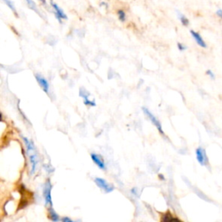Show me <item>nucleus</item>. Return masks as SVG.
Masks as SVG:
<instances>
[{
  "label": "nucleus",
  "mask_w": 222,
  "mask_h": 222,
  "mask_svg": "<svg viewBox=\"0 0 222 222\" xmlns=\"http://www.w3.org/2000/svg\"><path fill=\"white\" fill-rule=\"evenodd\" d=\"M5 3V5H6L7 6L10 7V9L13 11L14 13L16 14V16H18V13H17V11H16V8L14 6V4L13 2H11V0H3Z\"/></svg>",
  "instance_id": "obj_15"
},
{
  "label": "nucleus",
  "mask_w": 222,
  "mask_h": 222,
  "mask_svg": "<svg viewBox=\"0 0 222 222\" xmlns=\"http://www.w3.org/2000/svg\"><path fill=\"white\" fill-rule=\"evenodd\" d=\"M35 77L37 79V81H38V83L40 87L42 88V90L48 94L49 93V90H50V83L47 81V79L44 78L43 76H41L39 74H36Z\"/></svg>",
  "instance_id": "obj_6"
},
{
  "label": "nucleus",
  "mask_w": 222,
  "mask_h": 222,
  "mask_svg": "<svg viewBox=\"0 0 222 222\" xmlns=\"http://www.w3.org/2000/svg\"><path fill=\"white\" fill-rule=\"evenodd\" d=\"M80 96L83 98V103L85 105H87V106H92V107H95L96 106V103L94 101L89 100V93L85 91L84 90H83V89H81V90H80Z\"/></svg>",
  "instance_id": "obj_10"
},
{
  "label": "nucleus",
  "mask_w": 222,
  "mask_h": 222,
  "mask_svg": "<svg viewBox=\"0 0 222 222\" xmlns=\"http://www.w3.org/2000/svg\"><path fill=\"white\" fill-rule=\"evenodd\" d=\"M216 14L220 17V18H222V10L220 9H219V10H217V11H216Z\"/></svg>",
  "instance_id": "obj_20"
},
{
  "label": "nucleus",
  "mask_w": 222,
  "mask_h": 222,
  "mask_svg": "<svg viewBox=\"0 0 222 222\" xmlns=\"http://www.w3.org/2000/svg\"><path fill=\"white\" fill-rule=\"evenodd\" d=\"M177 46H178V49L180 50V51H185L186 49H187V47L186 46L184 45V44H181V43H179L178 44H177Z\"/></svg>",
  "instance_id": "obj_18"
},
{
  "label": "nucleus",
  "mask_w": 222,
  "mask_h": 222,
  "mask_svg": "<svg viewBox=\"0 0 222 222\" xmlns=\"http://www.w3.org/2000/svg\"><path fill=\"white\" fill-rule=\"evenodd\" d=\"M196 159L198 161V162L201 164L203 167H207L209 165L208 157L207 155L206 150L203 149L202 147H199L197 148L195 150Z\"/></svg>",
  "instance_id": "obj_3"
},
{
  "label": "nucleus",
  "mask_w": 222,
  "mask_h": 222,
  "mask_svg": "<svg viewBox=\"0 0 222 222\" xmlns=\"http://www.w3.org/2000/svg\"><path fill=\"white\" fill-rule=\"evenodd\" d=\"M22 138H23V141L25 144L27 154H28V156H29V159H30V162H31V174L33 175L36 172L37 168H38L39 159H38V154H37V151H36L33 142L30 141L28 138L24 137V136H22Z\"/></svg>",
  "instance_id": "obj_1"
},
{
  "label": "nucleus",
  "mask_w": 222,
  "mask_h": 222,
  "mask_svg": "<svg viewBox=\"0 0 222 222\" xmlns=\"http://www.w3.org/2000/svg\"><path fill=\"white\" fill-rule=\"evenodd\" d=\"M171 220H179V219L176 217H174L169 213L165 214L162 218V221H171Z\"/></svg>",
  "instance_id": "obj_13"
},
{
  "label": "nucleus",
  "mask_w": 222,
  "mask_h": 222,
  "mask_svg": "<svg viewBox=\"0 0 222 222\" xmlns=\"http://www.w3.org/2000/svg\"><path fill=\"white\" fill-rule=\"evenodd\" d=\"M190 33H191L192 37L194 38V39L195 40V42L197 43L198 45L201 46V48H207V44L205 43V41L203 40L201 36L199 33L196 32L194 31H190Z\"/></svg>",
  "instance_id": "obj_9"
},
{
  "label": "nucleus",
  "mask_w": 222,
  "mask_h": 222,
  "mask_svg": "<svg viewBox=\"0 0 222 222\" xmlns=\"http://www.w3.org/2000/svg\"><path fill=\"white\" fill-rule=\"evenodd\" d=\"M27 2V5H28V6L30 7L31 10H33L35 12H37V13L38 14L41 16V13L39 12V10H38V8L37 6V5L35 4V2L33 1V0H26Z\"/></svg>",
  "instance_id": "obj_12"
},
{
  "label": "nucleus",
  "mask_w": 222,
  "mask_h": 222,
  "mask_svg": "<svg viewBox=\"0 0 222 222\" xmlns=\"http://www.w3.org/2000/svg\"><path fill=\"white\" fill-rule=\"evenodd\" d=\"M61 220L64 222H72L73 221L71 219H70L69 217H64V218H62V219H61Z\"/></svg>",
  "instance_id": "obj_19"
},
{
  "label": "nucleus",
  "mask_w": 222,
  "mask_h": 222,
  "mask_svg": "<svg viewBox=\"0 0 222 222\" xmlns=\"http://www.w3.org/2000/svg\"><path fill=\"white\" fill-rule=\"evenodd\" d=\"M118 18L122 22H124L126 20V14L123 11H122V10L118 11Z\"/></svg>",
  "instance_id": "obj_16"
},
{
  "label": "nucleus",
  "mask_w": 222,
  "mask_h": 222,
  "mask_svg": "<svg viewBox=\"0 0 222 222\" xmlns=\"http://www.w3.org/2000/svg\"><path fill=\"white\" fill-rule=\"evenodd\" d=\"M90 157H91L93 162L96 164L100 169L103 170L106 169V164H105L103 157L101 156L100 155L95 154V153H92L91 155H90Z\"/></svg>",
  "instance_id": "obj_7"
},
{
  "label": "nucleus",
  "mask_w": 222,
  "mask_h": 222,
  "mask_svg": "<svg viewBox=\"0 0 222 222\" xmlns=\"http://www.w3.org/2000/svg\"><path fill=\"white\" fill-rule=\"evenodd\" d=\"M142 111H143V113L147 116V117L149 118V120H150V122L153 123V125H155V127H156V129H158V131L162 134V135H164V132H163V129H162V126L161 124V122H160V121L157 119L152 113H151L150 111L147 108H145V107H142Z\"/></svg>",
  "instance_id": "obj_4"
},
{
  "label": "nucleus",
  "mask_w": 222,
  "mask_h": 222,
  "mask_svg": "<svg viewBox=\"0 0 222 222\" xmlns=\"http://www.w3.org/2000/svg\"><path fill=\"white\" fill-rule=\"evenodd\" d=\"M49 219L52 221H59L60 220V217L57 214V213H56V211L52 208V207H50L49 208Z\"/></svg>",
  "instance_id": "obj_11"
},
{
  "label": "nucleus",
  "mask_w": 222,
  "mask_h": 222,
  "mask_svg": "<svg viewBox=\"0 0 222 222\" xmlns=\"http://www.w3.org/2000/svg\"><path fill=\"white\" fill-rule=\"evenodd\" d=\"M51 189H52V185L50 180H47L46 182L44 185L43 188V194L45 201L46 206L52 207V198H51Z\"/></svg>",
  "instance_id": "obj_2"
},
{
  "label": "nucleus",
  "mask_w": 222,
  "mask_h": 222,
  "mask_svg": "<svg viewBox=\"0 0 222 222\" xmlns=\"http://www.w3.org/2000/svg\"><path fill=\"white\" fill-rule=\"evenodd\" d=\"M178 13V17H179V19L181 20V24H182L183 25H185V26H188V24H189V21L188 19L182 15L181 13H180V12H177Z\"/></svg>",
  "instance_id": "obj_14"
},
{
  "label": "nucleus",
  "mask_w": 222,
  "mask_h": 222,
  "mask_svg": "<svg viewBox=\"0 0 222 222\" xmlns=\"http://www.w3.org/2000/svg\"><path fill=\"white\" fill-rule=\"evenodd\" d=\"M207 75L209 77H211V78H213V79L215 78V76H214V72L212 71L211 70H207Z\"/></svg>",
  "instance_id": "obj_17"
},
{
  "label": "nucleus",
  "mask_w": 222,
  "mask_h": 222,
  "mask_svg": "<svg viewBox=\"0 0 222 222\" xmlns=\"http://www.w3.org/2000/svg\"><path fill=\"white\" fill-rule=\"evenodd\" d=\"M95 183L101 189L103 190L105 193H111L113 190L115 189L114 185H112L110 183L107 182L106 180L103 179V178H99V177L95 178Z\"/></svg>",
  "instance_id": "obj_5"
},
{
  "label": "nucleus",
  "mask_w": 222,
  "mask_h": 222,
  "mask_svg": "<svg viewBox=\"0 0 222 222\" xmlns=\"http://www.w3.org/2000/svg\"><path fill=\"white\" fill-rule=\"evenodd\" d=\"M51 6L53 7V9L55 10V13H56V17H57V18L58 19V21L61 23L62 21L61 20L62 19H67L68 18H67V15H66L65 13H64V11L60 8V7L56 4V3H54L53 1H51Z\"/></svg>",
  "instance_id": "obj_8"
},
{
  "label": "nucleus",
  "mask_w": 222,
  "mask_h": 222,
  "mask_svg": "<svg viewBox=\"0 0 222 222\" xmlns=\"http://www.w3.org/2000/svg\"><path fill=\"white\" fill-rule=\"evenodd\" d=\"M158 176H159V178H160V179H162V181H165V177H164L162 175H161V174H160V175H159Z\"/></svg>",
  "instance_id": "obj_21"
}]
</instances>
